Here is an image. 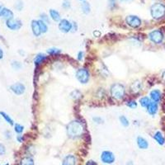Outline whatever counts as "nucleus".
Instances as JSON below:
<instances>
[{"label":"nucleus","instance_id":"obj_1","mask_svg":"<svg viewBox=\"0 0 165 165\" xmlns=\"http://www.w3.org/2000/svg\"><path fill=\"white\" fill-rule=\"evenodd\" d=\"M84 126L79 121H73L67 126V133L70 138H77L83 135Z\"/></svg>","mask_w":165,"mask_h":165},{"label":"nucleus","instance_id":"obj_2","mask_svg":"<svg viewBox=\"0 0 165 165\" xmlns=\"http://www.w3.org/2000/svg\"><path fill=\"white\" fill-rule=\"evenodd\" d=\"M151 16L154 19H159L163 17L165 14V7L162 3L157 2L151 6L150 8Z\"/></svg>","mask_w":165,"mask_h":165},{"label":"nucleus","instance_id":"obj_3","mask_svg":"<svg viewBox=\"0 0 165 165\" xmlns=\"http://www.w3.org/2000/svg\"><path fill=\"white\" fill-rule=\"evenodd\" d=\"M111 97L116 100H121L125 96V88L122 84H115L111 88Z\"/></svg>","mask_w":165,"mask_h":165},{"label":"nucleus","instance_id":"obj_4","mask_svg":"<svg viewBox=\"0 0 165 165\" xmlns=\"http://www.w3.org/2000/svg\"><path fill=\"white\" fill-rule=\"evenodd\" d=\"M149 38L155 44H160L163 40V34L159 30H154L149 34Z\"/></svg>","mask_w":165,"mask_h":165},{"label":"nucleus","instance_id":"obj_5","mask_svg":"<svg viewBox=\"0 0 165 165\" xmlns=\"http://www.w3.org/2000/svg\"><path fill=\"white\" fill-rule=\"evenodd\" d=\"M6 26L11 31H17L22 27V23L21 20L12 18V19L6 20Z\"/></svg>","mask_w":165,"mask_h":165},{"label":"nucleus","instance_id":"obj_6","mask_svg":"<svg viewBox=\"0 0 165 165\" xmlns=\"http://www.w3.org/2000/svg\"><path fill=\"white\" fill-rule=\"evenodd\" d=\"M76 78L81 84H87L89 79V73L85 69H79L76 73Z\"/></svg>","mask_w":165,"mask_h":165},{"label":"nucleus","instance_id":"obj_7","mask_svg":"<svg viewBox=\"0 0 165 165\" xmlns=\"http://www.w3.org/2000/svg\"><path fill=\"white\" fill-rule=\"evenodd\" d=\"M126 22L127 25H129L132 28H137L141 25V20L137 16H134V15L127 16L126 18Z\"/></svg>","mask_w":165,"mask_h":165},{"label":"nucleus","instance_id":"obj_8","mask_svg":"<svg viewBox=\"0 0 165 165\" xmlns=\"http://www.w3.org/2000/svg\"><path fill=\"white\" fill-rule=\"evenodd\" d=\"M101 159L104 163L111 164V163H114V161H115V156L111 151H103L102 153Z\"/></svg>","mask_w":165,"mask_h":165},{"label":"nucleus","instance_id":"obj_9","mask_svg":"<svg viewBox=\"0 0 165 165\" xmlns=\"http://www.w3.org/2000/svg\"><path fill=\"white\" fill-rule=\"evenodd\" d=\"M10 89L16 95H22V94L24 93L26 88H25L24 84H22V83H16V84L11 85Z\"/></svg>","mask_w":165,"mask_h":165},{"label":"nucleus","instance_id":"obj_10","mask_svg":"<svg viewBox=\"0 0 165 165\" xmlns=\"http://www.w3.org/2000/svg\"><path fill=\"white\" fill-rule=\"evenodd\" d=\"M59 29L62 32L67 33L72 30V23L67 19H62L59 23Z\"/></svg>","mask_w":165,"mask_h":165},{"label":"nucleus","instance_id":"obj_11","mask_svg":"<svg viewBox=\"0 0 165 165\" xmlns=\"http://www.w3.org/2000/svg\"><path fill=\"white\" fill-rule=\"evenodd\" d=\"M32 33L34 35L35 37H39L40 35L41 34V27H40V24L38 21H36V20H33L32 22Z\"/></svg>","mask_w":165,"mask_h":165},{"label":"nucleus","instance_id":"obj_12","mask_svg":"<svg viewBox=\"0 0 165 165\" xmlns=\"http://www.w3.org/2000/svg\"><path fill=\"white\" fill-rule=\"evenodd\" d=\"M141 88H142V84L140 80H136L134 81L131 85V91L132 93H137L141 91Z\"/></svg>","mask_w":165,"mask_h":165},{"label":"nucleus","instance_id":"obj_13","mask_svg":"<svg viewBox=\"0 0 165 165\" xmlns=\"http://www.w3.org/2000/svg\"><path fill=\"white\" fill-rule=\"evenodd\" d=\"M1 17H3V18L6 20L12 19V18H13V12H12V10H10L9 8L3 7L2 13H1Z\"/></svg>","mask_w":165,"mask_h":165},{"label":"nucleus","instance_id":"obj_14","mask_svg":"<svg viewBox=\"0 0 165 165\" xmlns=\"http://www.w3.org/2000/svg\"><path fill=\"white\" fill-rule=\"evenodd\" d=\"M76 164V158L74 155H67L63 160L62 165H75Z\"/></svg>","mask_w":165,"mask_h":165},{"label":"nucleus","instance_id":"obj_15","mask_svg":"<svg viewBox=\"0 0 165 165\" xmlns=\"http://www.w3.org/2000/svg\"><path fill=\"white\" fill-rule=\"evenodd\" d=\"M161 97H162V95H161L160 91L158 89H154L153 91H151L150 98L154 102H158L160 101Z\"/></svg>","mask_w":165,"mask_h":165},{"label":"nucleus","instance_id":"obj_16","mask_svg":"<svg viewBox=\"0 0 165 165\" xmlns=\"http://www.w3.org/2000/svg\"><path fill=\"white\" fill-rule=\"evenodd\" d=\"M137 145H138L139 148L141 149V150H146L149 147L148 141L143 137H138L137 138Z\"/></svg>","mask_w":165,"mask_h":165},{"label":"nucleus","instance_id":"obj_17","mask_svg":"<svg viewBox=\"0 0 165 165\" xmlns=\"http://www.w3.org/2000/svg\"><path fill=\"white\" fill-rule=\"evenodd\" d=\"M147 110H148V112L150 115H154V114H156V112L158 111V105H157V103L156 102H151L150 103V105L148 106V107H147Z\"/></svg>","mask_w":165,"mask_h":165},{"label":"nucleus","instance_id":"obj_18","mask_svg":"<svg viewBox=\"0 0 165 165\" xmlns=\"http://www.w3.org/2000/svg\"><path fill=\"white\" fill-rule=\"evenodd\" d=\"M154 140H155V141L158 142V145H164L165 139H164V137H163V135H162V133H161L160 131H157V132L154 134Z\"/></svg>","mask_w":165,"mask_h":165},{"label":"nucleus","instance_id":"obj_19","mask_svg":"<svg viewBox=\"0 0 165 165\" xmlns=\"http://www.w3.org/2000/svg\"><path fill=\"white\" fill-rule=\"evenodd\" d=\"M46 58L47 57L44 54H38L37 56H36V58H35L34 64L37 66V65L42 64V63L46 59Z\"/></svg>","mask_w":165,"mask_h":165},{"label":"nucleus","instance_id":"obj_20","mask_svg":"<svg viewBox=\"0 0 165 165\" xmlns=\"http://www.w3.org/2000/svg\"><path fill=\"white\" fill-rule=\"evenodd\" d=\"M50 16L52 19L54 20V22H59V20H60V15H59V12H57L56 10H50Z\"/></svg>","mask_w":165,"mask_h":165},{"label":"nucleus","instance_id":"obj_21","mask_svg":"<svg viewBox=\"0 0 165 165\" xmlns=\"http://www.w3.org/2000/svg\"><path fill=\"white\" fill-rule=\"evenodd\" d=\"M0 115L2 116V118L4 119L5 121H7V123L9 124L10 126H13L14 125V122H13V120H12L11 117H10L8 115H7L6 112H4V111H0Z\"/></svg>","mask_w":165,"mask_h":165},{"label":"nucleus","instance_id":"obj_22","mask_svg":"<svg viewBox=\"0 0 165 165\" xmlns=\"http://www.w3.org/2000/svg\"><path fill=\"white\" fill-rule=\"evenodd\" d=\"M81 8L83 12L85 13V14H89V12H90V10H91V7H90V5H89V3L88 2H82Z\"/></svg>","mask_w":165,"mask_h":165},{"label":"nucleus","instance_id":"obj_23","mask_svg":"<svg viewBox=\"0 0 165 165\" xmlns=\"http://www.w3.org/2000/svg\"><path fill=\"white\" fill-rule=\"evenodd\" d=\"M20 165H35L34 160L30 157H25L21 160Z\"/></svg>","mask_w":165,"mask_h":165},{"label":"nucleus","instance_id":"obj_24","mask_svg":"<svg viewBox=\"0 0 165 165\" xmlns=\"http://www.w3.org/2000/svg\"><path fill=\"white\" fill-rule=\"evenodd\" d=\"M140 102H141V105L143 107H148V106L150 103V100L147 97H144V98H141V100H140Z\"/></svg>","mask_w":165,"mask_h":165},{"label":"nucleus","instance_id":"obj_25","mask_svg":"<svg viewBox=\"0 0 165 165\" xmlns=\"http://www.w3.org/2000/svg\"><path fill=\"white\" fill-rule=\"evenodd\" d=\"M40 24V27H41V33H46L47 32V25L45 22H43L42 20H39L38 21Z\"/></svg>","mask_w":165,"mask_h":165},{"label":"nucleus","instance_id":"obj_26","mask_svg":"<svg viewBox=\"0 0 165 165\" xmlns=\"http://www.w3.org/2000/svg\"><path fill=\"white\" fill-rule=\"evenodd\" d=\"M70 96H71L72 98H74V99H75V100H77V99H79V98H81L82 93L79 91V90H74V91L72 92L71 94H70Z\"/></svg>","mask_w":165,"mask_h":165},{"label":"nucleus","instance_id":"obj_27","mask_svg":"<svg viewBox=\"0 0 165 165\" xmlns=\"http://www.w3.org/2000/svg\"><path fill=\"white\" fill-rule=\"evenodd\" d=\"M47 53L49 54H51V55H57L61 53V50L59 49H56V48H51V49H49L47 50Z\"/></svg>","mask_w":165,"mask_h":165},{"label":"nucleus","instance_id":"obj_28","mask_svg":"<svg viewBox=\"0 0 165 165\" xmlns=\"http://www.w3.org/2000/svg\"><path fill=\"white\" fill-rule=\"evenodd\" d=\"M12 67L16 70H18L22 67V64L21 62L17 61V60H14V61L12 62Z\"/></svg>","mask_w":165,"mask_h":165},{"label":"nucleus","instance_id":"obj_29","mask_svg":"<svg viewBox=\"0 0 165 165\" xmlns=\"http://www.w3.org/2000/svg\"><path fill=\"white\" fill-rule=\"evenodd\" d=\"M120 121H121V123L122 124V126H125V127H126V126H129V120L127 118H126V116H120Z\"/></svg>","mask_w":165,"mask_h":165},{"label":"nucleus","instance_id":"obj_30","mask_svg":"<svg viewBox=\"0 0 165 165\" xmlns=\"http://www.w3.org/2000/svg\"><path fill=\"white\" fill-rule=\"evenodd\" d=\"M24 130V127L22 125H20V124H15L14 126V131L17 132V134H21L22 133V131Z\"/></svg>","mask_w":165,"mask_h":165},{"label":"nucleus","instance_id":"obj_31","mask_svg":"<svg viewBox=\"0 0 165 165\" xmlns=\"http://www.w3.org/2000/svg\"><path fill=\"white\" fill-rule=\"evenodd\" d=\"M126 105L127 106H129L130 108H136V106H137V103L136 102V101H134V100H131V101H129L126 102Z\"/></svg>","mask_w":165,"mask_h":165},{"label":"nucleus","instance_id":"obj_32","mask_svg":"<svg viewBox=\"0 0 165 165\" xmlns=\"http://www.w3.org/2000/svg\"><path fill=\"white\" fill-rule=\"evenodd\" d=\"M15 8L18 11H21L23 8V3H22V1H20V0L17 1L16 4H15Z\"/></svg>","mask_w":165,"mask_h":165},{"label":"nucleus","instance_id":"obj_33","mask_svg":"<svg viewBox=\"0 0 165 165\" xmlns=\"http://www.w3.org/2000/svg\"><path fill=\"white\" fill-rule=\"evenodd\" d=\"M41 19L43 22H46V23H50L49 17H48V16H47L46 13H42V14L41 15Z\"/></svg>","mask_w":165,"mask_h":165},{"label":"nucleus","instance_id":"obj_34","mask_svg":"<svg viewBox=\"0 0 165 165\" xmlns=\"http://www.w3.org/2000/svg\"><path fill=\"white\" fill-rule=\"evenodd\" d=\"M62 6H63V7L65 8V9L70 8V2H69V0H64Z\"/></svg>","mask_w":165,"mask_h":165},{"label":"nucleus","instance_id":"obj_35","mask_svg":"<svg viewBox=\"0 0 165 165\" xmlns=\"http://www.w3.org/2000/svg\"><path fill=\"white\" fill-rule=\"evenodd\" d=\"M6 154V148L2 143H0V155H4Z\"/></svg>","mask_w":165,"mask_h":165},{"label":"nucleus","instance_id":"obj_36","mask_svg":"<svg viewBox=\"0 0 165 165\" xmlns=\"http://www.w3.org/2000/svg\"><path fill=\"white\" fill-rule=\"evenodd\" d=\"M93 121L94 122H96L97 124H101L103 122V121H102V119L101 118V117H98V116H96V117H93Z\"/></svg>","mask_w":165,"mask_h":165},{"label":"nucleus","instance_id":"obj_37","mask_svg":"<svg viewBox=\"0 0 165 165\" xmlns=\"http://www.w3.org/2000/svg\"><path fill=\"white\" fill-rule=\"evenodd\" d=\"M4 135H5V138L6 139H10L11 137H12V136H12V134H11V132H10L9 131H5Z\"/></svg>","mask_w":165,"mask_h":165},{"label":"nucleus","instance_id":"obj_38","mask_svg":"<svg viewBox=\"0 0 165 165\" xmlns=\"http://www.w3.org/2000/svg\"><path fill=\"white\" fill-rule=\"evenodd\" d=\"M72 29H73V32H76L78 30V25H77L76 22H73L72 23Z\"/></svg>","mask_w":165,"mask_h":165},{"label":"nucleus","instance_id":"obj_39","mask_svg":"<svg viewBox=\"0 0 165 165\" xmlns=\"http://www.w3.org/2000/svg\"><path fill=\"white\" fill-rule=\"evenodd\" d=\"M17 141H18V142L22 143V142H23V141H24V137H23L22 136H17Z\"/></svg>","mask_w":165,"mask_h":165},{"label":"nucleus","instance_id":"obj_40","mask_svg":"<svg viewBox=\"0 0 165 165\" xmlns=\"http://www.w3.org/2000/svg\"><path fill=\"white\" fill-rule=\"evenodd\" d=\"M83 56H84V52L80 51L79 53V54H78V59H79V60H81V59H83Z\"/></svg>","mask_w":165,"mask_h":165},{"label":"nucleus","instance_id":"obj_41","mask_svg":"<svg viewBox=\"0 0 165 165\" xmlns=\"http://www.w3.org/2000/svg\"><path fill=\"white\" fill-rule=\"evenodd\" d=\"M109 2H110V6L111 7L116 5V0H109Z\"/></svg>","mask_w":165,"mask_h":165},{"label":"nucleus","instance_id":"obj_42","mask_svg":"<svg viewBox=\"0 0 165 165\" xmlns=\"http://www.w3.org/2000/svg\"><path fill=\"white\" fill-rule=\"evenodd\" d=\"M86 165H97V163H96V162H94V161L89 160L87 162Z\"/></svg>","mask_w":165,"mask_h":165},{"label":"nucleus","instance_id":"obj_43","mask_svg":"<svg viewBox=\"0 0 165 165\" xmlns=\"http://www.w3.org/2000/svg\"><path fill=\"white\" fill-rule=\"evenodd\" d=\"M3 58V51H2V50L0 48V59H2Z\"/></svg>","mask_w":165,"mask_h":165},{"label":"nucleus","instance_id":"obj_44","mask_svg":"<svg viewBox=\"0 0 165 165\" xmlns=\"http://www.w3.org/2000/svg\"><path fill=\"white\" fill-rule=\"evenodd\" d=\"M3 7H3V6L0 3V17H1V13H2V9H3Z\"/></svg>","mask_w":165,"mask_h":165},{"label":"nucleus","instance_id":"obj_45","mask_svg":"<svg viewBox=\"0 0 165 165\" xmlns=\"http://www.w3.org/2000/svg\"><path fill=\"white\" fill-rule=\"evenodd\" d=\"M162 79H163V81L165 82V71L163 72V74H162Z\"/></svg>","mask_w":165,"mask_h":165},{"label":"nucleus","instance_id":"obj_46","mask_svg":"<svg viewBox=\"0 0 165 165\" xmlns=\"http://www.w3.org/2000/svg\"><path fill=\"white\" fill-rule=\"evenodd\" d=\"M162 108H163V111L165 113V103H163V105H162Z\"/></svg>","mask_w":165,"mask_h":165},{"label":"nucleus","instance_id":"obj_47","mask_svg":"<svg viewBox=\"0 0 165 165\" xmlns=\"http://www.w3.org/2000/svg\"><path fill=\"white\" fill-rule=\"evenodd\" d=\"M121 2H127V1H129V0H121Z\"/></svg>","mask_w":165,"mask_h":165},{"label":"nucleus","instance_id":"obj_48","mask_svg":"<svg viewBox=\"0 0 165 165\" xmlns=\"http://www.w3.org/2000/svg\"><path fill=\"white\" fill-rule=\"evenodd\" d=\"M4 165H9V164H8V163H6V164H4Z\"/></svg>","mask_w":165,"mask_h":165},{"label":"nucleus","instance_id":"obj_49","mask_svg":"<svg viewBox=\"0 0 165 165\" xmlns=\"http://www.w3.org/2000/svg\"><path fill=\"white\" fill-rule=\"evenodd\" d=\"M81 1H83V0H81Z\"/></svg>","mask_w":165,"mask_h":165}]
</instances>
